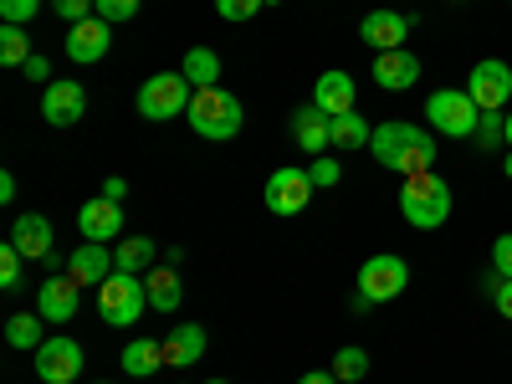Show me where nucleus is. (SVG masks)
Listing matches in <instances>:
<instances>
[{"label":"nucleus","instance_id":"nucleus-1","mask_svg":"<svg viewBox=\"0 0 512 384\" xmlns=\"http://www.w3.org/2000/svg\"><path fill=\"white\" fill-rule=\"evenodd\" d=\"M369 154L390 169V175L410 180V175H425V169L436 164V134L431 128H420V123H379L374 128V139H369Z\"/></svg>","mask_w":512,"mask_h":384},{"label":"nucleus","instance_id":"nucleus-2","mask_svg":"<svg viewBox=\"0 0 512 384\" xmlns=\"http://www.w3.org/2000/svg\"><path fill=\"white\" fill-rule=\"evenodd\" d=\"M400 216H405L415 231H441L446 216H451V185L436 175V169L410 175V180L400 185Z\"/></svg>","mask_w":512,"mask_h":384},{"label":"nucleus","instance_id":"nucleus-3","mask_svg":"<svg viewBox=\"0 0 512 384\" xmlns=\"http://www.w3.org/2000/svg\"><path fill=\"white\" fill-rule=\"evenodd\" d=\"M190 128L200 139H236L241 134V123H246V113H241V103H236V93H226V88H195V98H190Z\"/></svg>","mask_w":512,"mask_h":384},{"label":"nucleus","instance_id":"nucleus-4","mask_svg":"<svg viewBox=\"0 0 512 384\" xmlns=\"http://www.w3.org/2000/svg\"><path fill=\"white\" fill-rule=\"evenodd\" d=\"M425 118H431L436 134L446 139H477V123H482V108L472 103L466 88H441L425 98Z\"/></svg>","mask_w":512,"mask_h":384},{"label":"nucleus","instance_id":"nucleus-5","mask_svg":"<svg viewBox=\"0 0 512 384\" xmlns=\"http://www.w3.org/2000/svg\"><path fill=\"white\" fill-rule=\"evenodd\" d=\"M410 282V267L405 256L395 251H379L369 256V262L359 267V292H354V308H374V303H390V297H400Z\"/></svg>","mask_w":512,"mask_h":384},{"label":"nucleus","instance_id":"nucleus-6","mask_svg":"<svg viewBox=\"0 0 512 384\" xmlns=\"http://www.w3.org/2000/svg\"><path fill=\"white\" fill-rule=\"evenodd\" d=\"M144 308H149V292H144V277H134V272H113L98 287V313L113 328H134L144 318Z\"/></svg>","mask_w":512,"mask_h":384},{"label":"nucleus","instance_id":"nucleus-7","mask_svg":"<svg viewBox=\"0 0 512 384\" xmlns=\"http://www.w3.org/2000/svg\"><path fill=\"white\" fill-rule=\"evenodd\" d=\"M190 98H195V88H190L185 72H154L139 88V113L149 123H169V118L190 113Z\"/></svg>","mask_w":512,"mask_h":384},{"label":"nucleus","instance_id":"nucleus-8","mask_svg":"<svg viewBox=\"0 0 512 384\" xmlns=\"http://www.w3.org/2000/svg\"><path fill=\"white\" fill-rule=\"evenodd\" d=\"M466 93H472V103H477L482 113H502V108L512 103V67L497 62V57L477 62L472 77H466Z\"/></svg>","mask_w":512,"mask_h":384},{"label":"nucleus","instance_id":"nucleus-9","mask_svg":"<svg viewBox=\"0 0 512 384\" xmlns=\"http://www.w3.org/2000/svg\"><path fill=\"white\" fill-rule=\"evenodd\" d=\"M313 175L308 169H297V164H282L277 175L267 180V210L272 216H297V210H308V200H313Z\"/></svg>","mask_w":512,"mask_h":384},{"label":"nucleus","instance_id":"nucleus-10","mask_svg":"<svg viewBox=\"0 0 512 384\" xmlns=\"http://www.w3.org/2000/svg\"><path fill=\"white\" fill-rule=\"evenodd\" d=\"M36 374H41V384H72L77 374H82V349L72 344V338H47V344L36 349Z\"/></svg>","mask_w":512,"mask_h":384},{"label":"nucleus","instance_id":"nucleus-11","mask_svg":"<svg viewBox=\"0 0 512 384\" xmlns=\"http://www.w3.org/2000/svg\"><path fill=\"white\" fill-rule=\"evenodd\" d=\"M77 303H82V287L67 272L47 277V282H41V292H36V313L47 318V323H72L77 318Z\"/></svg>","mask_w":512,"mask_h":384},{"label":"nucleus","instance_id":"nucleus-12","mask_svg":"<svg viewBox=\"0 0 512 384\" xmlns=\"http://www.w3.org/2000/svg\"><path fill=\"white\" fill-rule=\"evenodd\" d=\"M82 113H88V93H82V82H47V98H41V118L52 128H72Z\"/></svg>","mask_w":512,"mask_h":384},{"label":"nucleus","instance_id":"nucleus-13","mask_svg":"<svg viewBox=\"0 0 512 384\" xmlns=\"http://www.w3.org/2000/svg\"><path fill=\"white\" fill-rule=\"evenodd\" d=\"M108 47H113V26H108V21H98V16L77 21V26L67 31V57H72V62H82V67L103 62V57H108Z\"/></svg>","mask_w":512,"mask_h":384},{"label":"nucleus","instance_id":"nucleus-14","mask_svg":"<svg viewBox=\"0 0 512 384\" xmlns=\"http://www.w3.org/2000/svg\"><path fill=\"white\" fill-rule=\"evenodd\" d=\"M359 36H364V47H374V57L379 52H400L405 36H410V16H400V11H369L359 21Z\"/></svg>","mask_w":512,"mask_h":384},{"label":"nucleus","instance_id":"nucleus-15","mask_svg":"<svg viewBox=\"0 0 512 384\" xmlns=\"http://www.w3.org/2000/svg\"><path fill=\"white\" fill-rule=\"evenodd\" d=\"M113 272H118V267H113V256H108L103 241H82V246L67 256V277H72L77 287H103Z\"/></svg>","mask_w":512,"mask_h":384},{"label":"nucleus","instance_id":"nucleus-16","mask_svg":"<svg viewBox=\"0 0 512 384\" xmlns=\"http://www.w3.org/2000/svg\"><path fill=\"white\" fill-rule=\"evenodd\" d=\"M292 139H297V149L303 154H328L333 149V118L318 108V103H308V108H297L292 113Z\"/></svg>","mask_w":512,"mask_h":384},{"label":"nucleus","instance_id":"nucleus-17","mask_svg":"<svg viewBox=\"0 0 512 384\" xmlns=\"http://www.w3.org/2000/svg\"><path fill=\"white\" fill-rule=\"evenodd\" d=\"M77 231L88 236V241H113V236H123V205L118 200H108V195H98V200H88L77 210Z\"/></svg>","mask_w":512,"mask_h":384},{"label":"nucleus","instance_id":"nucleus-18","mask_svg":"<svg viewBox=\"0 0 512 384\" xmlns=\"http://www.w3.org/2000/svg\"><path fill=\"white\" fill-rule=\"evenodd\" d=\"M11 246L26 256V262H47L52 256V221L47 216H16V226H11Z\"/></svg>","mask_w":512,"mask_h":384},{"label":"nucleus","instance_id":"nucleus-19","mask_svg":"<svg viewBox=\"0 0 512 384\" xmlns=\"http://www.w3.org/2000/svg\"><path fill=\"white\" fill-rule=\"evenodd\" d=\"M374 82L384 93H405V88H415L420 82V62L400 47V52H379L374 57Z\"/></svg>","mask_w":512,"mask_h":384},{"label":"nucleus","instance_id":"nucleus-20","mask_svg":"<svg viewBox=\"0 0 512 384\" xmlns=\"http://www.w3.org/2000/svg\"><path fill=\"white\" fill-rule=\"evenodd\" d=\"M313 103H318L328 118H338V113H354V108H359L354 77H349V72H323V77H318V88H313Z\"/></svg>","mask_w":512,"mask_h":384},{"label":"nucleus","instance_id":"nucleus-21","mask_svg":"<svg viewBox=\"0 0 512 384\" xmlns=\"http://www.w3.org/2000/svg\"><path fill=\"white\" fill-rule=\"evenodd\" d=\"M200 354H205V328L200 323H175V328L164 333V364L190 369Z\"/></svg>","mask_w":512,"mask_h":384},{"label":"nucleus","instance_id":"nucleus-22","mask_svg":"<svg viewBox=\"0 0 512 384\" xmlns=\"http://www.w3.org/2000/svg\"><path fill=\"white\" fill-rule=\"evenodd\" d=\"M144 292H149V308H154V313H175L180 297H185L175 267H149V272H144Z\"/></svg>","mask_w":512,"mask_h":384},{"label":"nucleus","instance_id":"nucleus-23","mask_svg":"<svg viewBox=\"0 0 512 384\" xmlns=\"http://www.w3.org/2000/svg\"><path fill=\"white\" fill-rule=\"evenodd\" d=\"M113 267L144 277V272L154 267V236H128V241H118V246H113Z\"/></svg>","mask_w":512,"mask_h":384},{"label":"nucleus","instance_id":"nucleus-24","mask_svg":"<svg viewBox=\"0 0 512 384\" xmlns=\"http://www.w3.org/2000/svg\"><path fill=\"white\" fill-rule=\"evenodd\" d=\"M180 72L190 77V88H221V57L210 52V47H190Z\"/></svg>","mask_w":512,"mask_h":384},{"label":"nucleus","instance_id":"nucleus-25","mask_svg":"<svg viewBox=\"0 0 512 384\" xmlns=\"http://www.w3.org/2000/svg\"><path fill=\"white\" fill-rule=\"evenodd\" d=\"M41 328H47V318H41V313H16V318L6 323V344L36 354L41 344H47V333H41Z\"/></svg>","mask_w":512,"mask_h":384},{"label":"nucleus","instance_id":"nucleus-26","mask_svg":"<svg viewBox=\"0 0 512 384\" xmlns=\"http://www.w3.org/2000/svg\"><path fill=\"white\" fill-rule=\"evenodd\" d=\"M159 364H164V344H154V338H134V344L123 349V369L134 379H149Z\"/></svg>","mask_w":512,"mask_h":384},{"label":"nucleus","instance_id":"nucleus-27","mask_svg":"<svg viewBox=\"0 0 512 384\" xmlns=\"http://www.w3.org/2000/svg\"><path fill=\"white\" fill-rule=\"evenodd\" d=\"M369 139H374V128L364 123V113H359V108L333 118V149H364Z\"/></svg>","mask_w":512,"mask_h":384},{"label":"nucleus","instance_id":"nucleus-28","mask_svg":"<svg viewBox=\"0 0 512 384\" xmlns=\"http://www.w3.org/2000/svg\"><path fill=\"white\" fill-rule=\"evenodd\" d=\"M0 62H6V67H26V62H31V36H26L21 26L0 31Z\"/></svg>","mask_w":512,"mask_h":384},{"label":"nucleus","instance_id":"nucleus-29","mask_svg":"<svg viewBox=\"0 0 512 384\" xmlns=\"http://www.w3.org/2000/svg\"><path fill=\"white\" fill-rule=\"evenodd\" d=\"M333 374H338V384H359L369 374V354L364 349H338L333 354Z\"/></svg>","mask_w":512,"mask_h":384},{"label":"nucleus","instance_id":"nucleus-30","mask_svg":"<svg viewBox=\"0 0 512 384\" xmlns=\"http://www.w3.org/2000/svg\"><path fill=\"white\" fill-rule=\"evenodd\" d=\"M93 16L118 26V21H134L139 16V0H93Z\"/></svg>","mask_w":512,"mask_h":384},{"label":"nucleus","instance_id":"nucleus-31","mask_svg":"<svg viewBox=\"0 0 512 384\" xmlns=\"http://www.w3.org/2000/svg\"><path fill=\"white\" fill-rule=\"evenodd\" d=\"M21 267H26V256L6 241V246H0V287H6V292L21 287Z\"/></svg>","mask_w":512,"mask_h":384},{"label":"nucleus","instance_id":"nucleus-32","mask_svg":"<svg viewBox=\"0 0 512 384\" xmlns=\"http://www.w3.org/2000/svg\"><path fill=\"white\" fill-rule=\"evenodd\" d=\"M41 11V0H0V21L6 26H31Z\"/></svg>","mask_w":512,"mask_h":384},{"label":"nucleus","instance_id":"nucleus-33","mask_svg":"<svg viewBox=\"0 0 512 384\" xmlns=\"http://www.w3.org/2000/svg\"><path fill=\"white\" fill-rule=\"evenodd\" d=\"M477 144H482V149H502V144H507V123H502V113H482V123H477Z\"/></svg>","mask_w":512,"mask_h":384},{"label":"nucleus","instance_id":"nucleus-34","mask_svg":"<svg viewBox=\"0 0 512 384\" xmlns=\"http://www.w3.org/2000/svg\"><path fill=\"white\" fill-rule=\"evenodd\" d=\"M308 175H313V185H318V190H328V185L344 180V169H338V159H333V154H318V159L308 164Z\"/></svg>","mask_w":512,"mask_h":384},{"label":"nucleus","instance_id":"nucleus-35","mask_svg":"<svg viewBox=\"0 0 512 384\" xmlns=\"http://www.w3.org/2000/svg\"><path fill=\"white\" fill-rule=\"evenodd\" d=\"M262 6H267V0H216V16L221 21H251Z\"/></svg>","mask_w":512,"mask_h":384},{"label":"nucleus","instance_id":"nucleus-36","mask_svg":"<svg viewBox=\"0 0 512 384\" xmlns=\"http://www.w3.org/2000/svg\"><path fill=\"white\" fill-rule=\"evenodd\" d=\"M487 292H492V308H497L502 318H512V277H497V272H492Z\"/></svg>","mask_w":512,"mask_h":384},{"label":"nucleus","instance_id":"nucleus-37","mask_svg":"<svg viewBox=\"0 0 512 384\" xmlns=\"http://www.w3.org/2000/svg\"><path fill=\"white\" fill-rule=\"evenodd\" d=\"M52 11H57L67 26H77V21L93 16V0H52Z\"/></svg>","mask_w":512,"mask_h":384},{"label":"nucleus","instance_id":"nucleus-38","mask_svg":"<svg viewBox=\"0 0 512 384\" xmlns=\"http://www.w3.org/2000/svg\"><path fill=\"white\" fill-rule=\"evenodd\" d=\"M492 272H497V277H512V236H497V246H492Z\"/></svg>","mask_w":512,"mask_h":384},{"label":"nucleus","instance_id":"nucleus-39","mask_svg":"<svg viewBox=\"0 0 512 384\" xmlns=\"http://www.w3.org/2000/svg\"><path fill=\"white\" fill-rule=\"evenodd\" d=\"M21 72H26L31 82H47V77H52V67H47V57H41V52H31V62H26Z\"/></svg>","mask_w":512,"mask_h":384},{"label":"nucleus","instance_id":"nucleus-40","mask_svg":"<svg viewBox=\"0 0 512 384\" xmlns=\"http://www.w3.org/2000/svg\"><path fill=\"white\" fill-rule=\"evenodd\" d=\"M297 384H338V374H333V369H308Z\"/></svg>","mask_w":512,"mask_h":384},{"label":"nucleus","instance_id":"nucleus-41","mask_svg":"<svg viewBox=\"0 0 512 384\" xmlns=\"http://www.w3.org/2000/svg\"><path fill=\"white\" fill-rule=\"evenodd\" d=\"M103 195H108V200H123V195H128V185H123L118 175H108V180H103Z\"/></svg>","mask_w":512,"mask_h":384},{"label":"nucleus","instance_id":"nucleus-42","mask_svg":"<svg viewBox=\"0 0 512 384\" xmlns=\"http://www.w3.org/2000/svg\"><path fill=\"white\" fill-rule=\"evenodd\" d=\"M502 123H507V149H512V108L502 113Z\"/></svg>","mask_w":512,"mask_h":384},{"label":"nucleus","instance_id":"nucleus-43","mask_svg":"<svg viewBox=\"0 0 512 384\" xmlns=\"http://www.w3.org/2000/svg\"><path fill=\"white\" fill-rule=\"evenodd\" d=\"M502 175H507V180H512V154H507V164H502Z\"/></svg>","mask_w":512,"mask_h":384},{"label":"nucleus","instance_id":"nucleus-44","mask_svg":"<svg viewBox=\"0 0 512 384\" xmlns=\"http://www.w3.org/2000/svg\"><path fill=\"white\" fill-rule=\"evenodd\" d=\"M205 384H226V379H205Z\"/></svg>","mask_w":512,"mask_h":384},{"label":"nucleus","instance_id":"nucleus-45","mask_svg":"<svg viewBox=\"0 0 512 384\" xmlns=\"http://www.w3.org/2000/svg\"><path fill=\"white\" fill-rule=\"evenodd\" d=\"M507 6H512V0H507Z\"/></svg>","mask_w":512,"mask_h":384}]
</instances>
